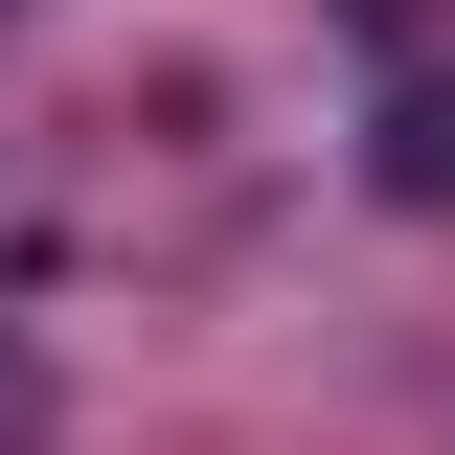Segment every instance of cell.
Here are the masks:
<instances>
[{
	"label": "cell",
	"mask_w": 455,
	"mask_h": 455,
	"mask_svg": "<svg viewBox=\"0 0 455 455\" xmlns=\"http://www.w3.org/2000/svg\"><path fill=\"white\" fill-rule=\"evenodd\" d=\"M387 205H455V92H410V114H387Z\"/></svg>",
	"instance_id": "1"
}]
</instances>
